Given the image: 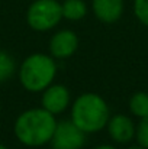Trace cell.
Wrapping results in <instances>:
<instances>
[{
    "label": "cell",
    "instance_id": "cell-14",
    "mask_svg": "<svg viewBox=\"0 0 148 149\" xmlns=\"http://www.w3.org/2000/svg\"><path fill=\"white\" fill-rule=\"evenodd\" d=\"M134 15L140 23L148 28V0H134Z\"/></svg>",
    "mask_w": 148,
    "mask_h": 149
},
{
    "label": "cell",
    "instance_id": "cell-6",
    "mask_svg": "<svg viewBox=\"0 0 148 149\" xmlns=\"http://www.w3.org/2000/svg\"><path fill=\"white\" fill-rule=\"evenodd\" d=\"M71 106V93L67 86L52 83L41 93V107L55 117L64 113Z\"/></svg>",
    "mask_w": 148,
    "mask_h": 149
},
{
    "label": "cell",
    "instance_id": "cell-8",
    "mask_svg": "<svg viewBox=\"0 0 148 149\" xmlns=\"http://www.w3.org/2000/svg\"><path fill=\"white\" fill-rule=\"evenodd\" d=\"M135 127L137 125L134 123V120L122 113H116L113 116L110 114L106 125V130L110 139L119 145L129 143L132 139H135Z\"/></svg>",
    "mask_w": 148,
    "mask_h": 149
},
{
    "label": "cell",
    "instance_id": "cell-5",
    "mask_svg": "<svg viewBox=\"0 0 148 149\" xmlns=\"http://www.w3.org/2000/svg\"><path fill=\"white\" fill-rule=\"evenodd\" d=\"M86 136L70 119L58 120L49 145L51 149H81L86 145Z\"/></svg>",
    "mask_w": 148,
    "mask_h": 149
},
{
    "label": "cell",
    "instance_id": "cell-7",
    "mask_svg": "<svg viewBox=\"0 0 148 149\" xmlns=\"http://www.w3.org/2000/svg\"><path fill=\"white\" fill-rule=\"evenodd\" d=\"M79 49V36L71 29H61L55 32L48 44L49 55L57 61L71 58Z\"/></svg>",
    "mask_w": 148,
    "mask_h": 149
},
{
    "label": "cell",
    "instance_id": "cell-18",
    "mask_svg": "<svg viewBox=\"0 0 148 149\" xmlns=\"http://www.w3.org/2000/svg\"><path fill=\"white\" fill-rule=\"evenodd\" d=\"M0 114H1V104H0Z\"/></svg>",
    "mask_w": 148,
    "mask_h": 149
},
{
    "label": "cell",
    "instance_id": "cell-3",
    "mask_svg": "<svg viewBox=\"0 0 148 149\" xmlns=\"http://www.w3.org/2000/svg\"><path fill=\"white\" fill-rule=\"evenodd\" d=\"M57 61L44 52L28 55L18 67V78L20 86L29 93H42L57 77Z\"/></svg>",
    "mask_w": 148,
    "mask_h": 149
},
{
    "label": "cell",
    "instance_id": "cell-15",
    "mask_svg": "<svg viewBox=\"0 0 148 149\" xmlns=\"http://www.w3.org/2000/svg\"><path fill=\"white\" fill-rule=\"evenodd\" d=\"M93 149H118V148H116V146H113V145H110V143H102V145L95 146Z\"/></svg>",
    "mask_w": 148,
    "mask_h": 149
},
{
    "label": "cell",
    "instance_id": "cell-17",
    "mask_svg": "<svg viewBox=\"0 0 148 149\" xmlns=\"http://www.w3.org/2000/svg\"><path fill=\"white\" fill-rule=\"evenodd\" d=\"M0 149H9L6 145H3V143H0Z\"/></svg>",
    "mask_w": 148,
    "mask_h": 149
},
{
    "label": "cell",
    "instance_id": "cell-16",
    "mask_svg": "<svg viewBox=\"0 0 148 149\" xmlns=\"http://www.w3.org/2000/svg\"><path fill=\"white\" fill-rule=\"evenodd\" d=\"M126 149H145V148H141L140 145H137V146H129V148H126Z\"/></svg>",
    "mask_w": 148,
    "mask_h": 149
},
{
    "label": "cell",
    "instance_id": "cell-9",
    "mask_svg": "<svg viewBox=\"0 0 148 149\" xmlns=\"http://www.w3.org/2000/svg\"><path fill=\"white\" fill-rule=\"evenodd\" d=\"M92 9L99 22L112 25L116 23L123 15V0H93Z\"/></svg>",
    "mask_w": 148,
    "mask_h": 149
},
{
    "label": "cell",
    "instance_id": "cell-12",
    "mask_svg": "<svg viewBox=\"0 0 148 149\" xmlns=\"http://www.w3.org/2000/svg\"><path fill=\"white\" fill-rule=\"evenodd\" d=\"M16 71H18V65L15 58L7 51L0 49V84L9 81Z\"/></svg>",
    "mask_w": 148,
    "mask_h": 149
},
{
    "label": "cell",
    "instance_id": "cell-13",
    "mask_svg": "<svg viewBox=\"0 0 148 149\" xmlns=\"http://www.w3.org/2000/svg\"><path fill=\"white\" fill-rule=\"evenodd\" d=\"M135 139L141 148L148 149V116L140 119L135 127Z\"/></svg>",
    "mask_w": 148,
    "mask_h": 149
},
{
    "label": "cell",
    "instance_id": "cell-2",
    "mask_svg": "<svg viewBox=\"0 0 148 149\" xmlns=\"http://www.w3.org/2000/svg\"><path fill=\"white\" fill-rule=\"evenodd\" d=\"M110 117L107 101L96 93H83L70 106V120L86 135L106 129Z\"/></svg>",
    "mask_w": 148,
    "mask_h": 149
},
{
    "label": "cell",
    "instance_id": "cell-11",
    "mask_svg": "<svg viewBox=\"0 0 148 149\" xmlns=\"http://www.w3.org/2000/svg\"><path fill=\"white\" fill-rule=\"evenodd\" d=\"M128 106H129V111L138 117V119H142V117H147L148 116V93L145 91H137L131 96V99L128 101Z\"/></svg>",
    "mask_w": 148,
    "mask_h": 149
},
{
    "label": "cell",
    "instance_id": "cell-1",
    "mask_svg": "<svg viewBox=\"0 0 148 149\" xmlns=\"http://www.w3.org/2000/svg\"><path fill=\"white\" fill-rule=\"evenodd\" d=\"M57 122V117L42 107L26 109L16 117L13 133L22 145L28 148H41L49 143Z\"/></svg>",
    "mask_w": 148,
    "mask_h": 149
},
{
    "label": "cell",
    "instance_id": "cell-4",
    "mask_svg": "<svg viewBox=\"0 0 148 149\" xmlns=\"http://www.w3.org/2000/svg\"><path fill=\"white\" fill-rule=\"evenodd\" d=\"M62 19L58 0H34L26 10V22L35 32L52 31Z\"/></svg>",
    "mask_w": 148,
    "mask_h": 149
},
{
    "label": "cell",
    "instance_id": "cell-10",
    "mask_svg": "<svg viewBox=\"0 0 148 149\" xmlns=\"http://www.w3.org/2000/svg\"><path fill=\"white\" fill-rule=\"evenodd\" d=\"M62 19L70 22H79L87 15V4L84 0H64L61 3Z\"/></svg>",
    "mask_w": 148,
    "mask_h": 149
}]
</instances>
